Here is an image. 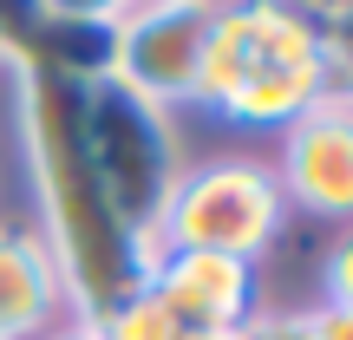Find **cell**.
<instances>
[{"label":"cell","instance_id":"8","mask_svg":"<svg viewBox=\"0 0 353 340\" xmlns=\"http://www.w3.org/2000/svg\"><path fill=\"white\" fill-rule=\"evenodd\" d=\"M281 197L301 203L307 216L353 223V105L321 99L281 131Z\"/></svg>","mask_w":353,"mask_h":340},{"label":"cell","instance_id":"6","mask_svg":"<svg viewBox=\"0 0 353 340\" xmlns=\"http://www.w3.org/2000/svg\"><path fill=\"white\" fill-rule=\"evenodd\" d=\"M118 7H0V52L20 72H52L72 86L112 79Z\"/></svg>","mask_w":353,"mask_h":340},{"label":"cell","instance_id":"10","mask_svg":"<svg viewBox=\"0 0 353 340\" xmlns=\"http://www.w3.org/2000/svg\"><path fill=\"white\" fill-rule=\"evenodd\" d=\"M314 13V46L321 72H327V99L353 105V0L347 7H307Z\"/></svg>","mask_w":353,"mask_h":340},{"label":"cell","instance_id":"5","mask_svg":"<svg viewBox=\"0 0 353 340\" xmlns=\"http://www.w3.org/2000/svg\"><path fill=\"white\" fill-rule=\"evenodd\" d=\"M203 52H210V7H118L112 79L151 105H196Z\"/></svg>","mask_w":353,"mask_h":340},{"label":"cell","instance_id":"2","mask_svg":"<svg viewBox=\"0 0 353 340\" xmlns=\"http://www.w3.org/2000/svg\"><path fill=\"white\" fill-rule=\"evenodd\" d=\"M321 99H327V72L307 7H210L196 105H210L229 125L288 131Z\"/></svg>","mask_w":353,"mask_h":340},{"label":"cell","instance_id":"9","mask_svg":"<svg viewBox=\"0 0 353 340\" xmlns=\"http://www.w3.org/2000/svg\"><path fill=\"white\" fill-rule=\"evenodd\" d=\"M59 301H65V288H59L46 242L26 236V229H0V340L39 334Z\"/></svg>","mask_w":353,"mask_h":340},{"label":"cell","instance_id":"1","mask_svg":"<svg viewBox=\"0 0 353 340\" xmlns=\"http://www.w3.org/2000/svg\"><path fill=\"white\" fill-rule=\"evenodd\" d=\"M79 99H85V86H72V79L20 72V138H26V164H33L39 216H46L39 242H46L79 321H99L151 281L157 249L131 236L105 183L92 177L85 138H79Z\"/></svg>","mask_w":353,"mask_h":340},{"label":"cell","instance_id":"7","mask_svg":"<svg viewBox=\"0 0 353 340\" xmlns=\"http://www.w3.org/2000/svg\"><path fill=\"white\" fill-rule=\"evenodd\" d=\"M144 288L176 314L183 334L249 328L262 314V275H255V262H229V255H203V249H157Z\"/></svg>","mask_w":353,"mask_h":340},{"label":"cell","instance_id":"16","mask_svg":"<svg viewBox=\"0 0 353 340\" xmlns=\"http://www.w3.org/2000/svg\"><path fill=\"white\" fill-rule=\"evenodd\" d=\"M190 340H249V328H216V334H190Z\"/></svg>","mask_w":353,"mask_h":340},{"label":"cell","instance_id":"14","mask_svg":"<svg viewBox=\"0 0 353 340\" xmlns=\"http://www.w3.org/2000/svg\"><path fill=\"white\" fill-rule=\"evenodd\" d=\"M314 340H353V308H314Z\"/></svg>","mask_w":353,"mask_h":340},{"label":"cell","instance_id":"13","mask_svg":"<svg viewBox=\"0 0 353 340\" xmlns=\"http://www.w3.org/2000/svg\"><path fill=\"white\" fill-rule=\"evenodd\" d=\"M249 340H314V321L307 314H255Z\"/></svg>","mask_w":353,"mask_h":340},{"label":"cell","instance_id":"12","mask_svg":"<svg viewBox=\"0 0 353 340\" xmlns=\"http://www.w3.org/2000/svg\"><path fill=\"white\" fill-rule=\"evenodd\" d=\"M321 281H327V308H353V223L334 236L327 262H321Z\"/></svg>","mask_w":353,"mask_h":340},{"label":"cell","instance_id":"15","mask_svg":"<svg viewBox=\"0 0 353 340\" xmlns=\"http://www.w3.org/2000/svg\"><path fill=\"white\" fill-rule=\"evenodd\" d=\"M46 340H99V334H92V321H65V328H52Z\"/></svg>","mask_w":353,"mask_h":340},{"label":"cell","instance_id":"3","mask_svg":"<svg viewBox=\"0 0 353 340\" xmlns=\"http://www.w3.org/2000/svg\"><path fill=\"white\" fill-rule=\"evenodd\" d=\"M79 138H85L92 177L105 183L112 210L125 216L131 236H144L157 249V223H164V203L183 177V151H176V125L164 105L138 99L118 79H99L79 99Z\"/></svg>","mask_w":353,"mask_h":340},{"label":"cell","instance_id":"11","mask_svg":"<svg viewBox=\"0 0 353 340\" xmlns=\"http://www.w3.org/2000/svg\"><path fill=\"white\" fill-rule=\"evenodd\" d=\"M92 334H99V340H190L183 328H176V314L157 301L151 288H138L131 301H118L112 314H99Z\"/></svg>","mask_w":353,"mask_h":340},{"label":"cell","instance_id":"4","mask_svg":"<svg viewBox=\"0 0 353 340\" xmlns=\"http://www.w3.org/2000/svg\"><path fill=\"white\" fill-rule=\"evenodd\" d=\"M281 223H288V197H281L275 170L249 164V157H216L203 170H183L157 223V249H203L229 255V262H262L275 249Z\"/></svg>","mask_w":353,"mask_h":340}]
</instances>
